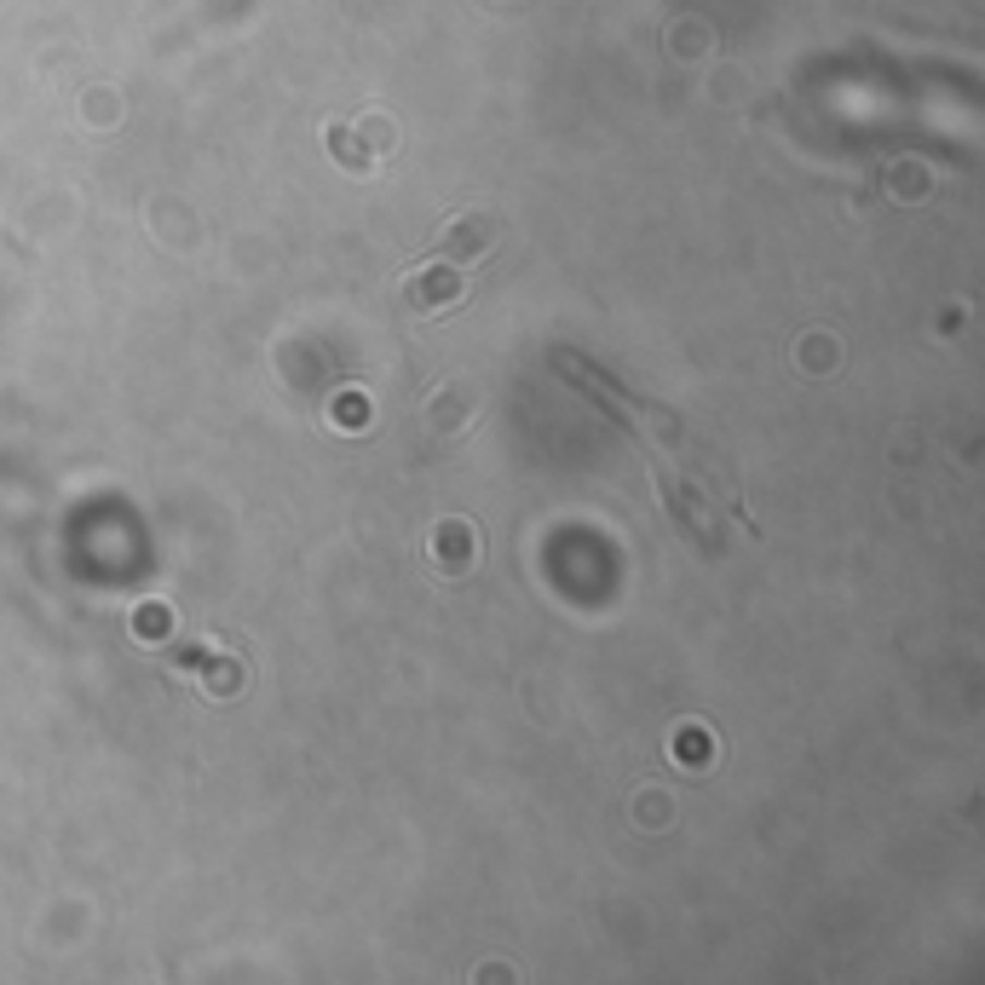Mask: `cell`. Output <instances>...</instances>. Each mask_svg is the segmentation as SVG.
Listing matches in <instances>:
<instances>
[{
  "mask_svg": "<svg viewBox=\"0 0 985 985\" xmlns=\"http://www.w3.org/2000/svg\"><path fill=\"white\" fill-rule=\"evenodd\" d=\"M168 657L179 662V669H191L196 686H203L208 697H236L248 686V662L236 652H214V646H196V640L173 646V640H168Z\"/></svg>",
  "mask_w": 985,
  "mask_h": 985,
  "instance_id": "obj_1",
  "label": "cell"
},
{
  "mask_svg": "<svg viewBox=\"0 0 985 985\" xmlns=\"http://www.w3.org/2000/svg\"><path fill=\"white\" fill-rule=\"evenodd\" d=\"M478 548H485V542H478V531L467 525V519H445V525L433 531V548H427V559L445 576H461V571H473L478 566Z\"/></svg>",
  "mask_w": 985,
  "mask_h": 985,
  "instance_id": "obj_2",
  "label": "cell"
},
{
  "mask_svg": "<svg viewBox=\"0 0 985 985\" xmlns=\"http://www.w3.org/2000/svg\"><path fill=\"white\" fill-rule=\"evenodd\" d=\"M461 271L455 266H445V259H438V266H421L410 283H404V294H410V306L415 312H445V306H455L461 300Z\"/></svg>",
  "mask_w": 985,
  "mask_h": 985,
  "instance_id": "obj_3",
  "label": "cell"
},
{
  "mask_svg": "<svg viewBox=\"0 0 985 985\" xmlns=\"http://www.w3.org/2000/svg\"><path fill=\"white\" fill-rule=\"evenodd\" d=\"M490 219L485 214H461L455 226H450V254H485L490 248Z\"/></svg>",
  "mask_w": 985,
  "mask_h": 985,
  "instance_id": "obj_4",
  "label": "cell"
},
{
  "mask_svg": "<svg viewBox=\"0 0 985 985\" xmlns=\"http://www.w3.org/2000/svg\"><path fill=\"white\" fill-rule=\"evenodd\" d=\"M168 634H173V611L168 606H156V599H150V606L133 611V640H138V646H168Z\"/></svg>",
  "mask_w": 985,
  "mask_h": 985,
  "instance_id": "obj_5",
  "label": "cell"
},
{
  "mask_svg": "<svg viewBox=\"0 0 985 985\" xmlns=\"http://www.w3.org/2000/svg\"><path fill=\"white\" fill-rule=\"evenodd\" d=\"M329 421H335V427H364V421H369V398H364V392L335 398V404H329Z\"/></svg>",
  "mask_w": 985,
  "mask_h": 985,
  "instance_id": "obj_6",
  "label": "cell"
},
{
  "mask_svg": "<svg viewBox=\"0 0 985 985\" xmlns=\"http://www.w3.org/2000/svg\"><path fill=\"white\" fill-rule=\"evenodd\" d=\"M329 150H335V156H340V162H346V168H369V162H375L369 150H357L352 138H346V127H329Z\"/></svg>",
  "mask_w": 985,
  "mask_h": 985,
  "instance_id": "obj_7",
  "label": "cell"
}]
</instances>
